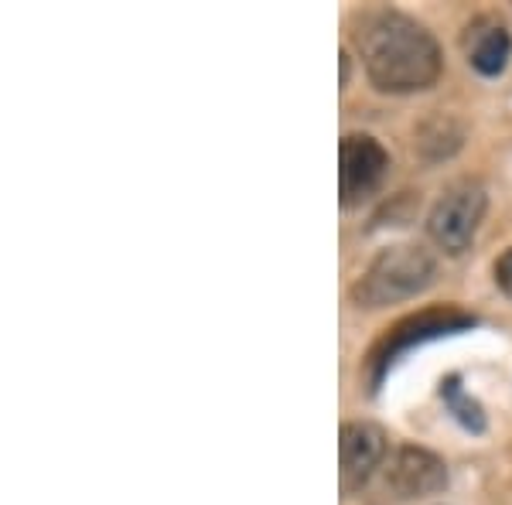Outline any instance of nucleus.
I'll return each instance as SVG.
<instances>
[{
    "label": "nucleus",
    "instance_id": "1",
    "mask_svg": "<svg viewBox=\"0 0 512 505\" xmlns=\"http://www.w3.org/2000/svg\"><path fill=\"white\" fill-rule=\"evenodd\" d=\"M352 45L379 93H420L441 76V48L434 35L400 11H362L352 28Z\"/></svg>",
    "mask_w": 512,
    "mask_h": 505
},
{
    "label": "nucleus",
    "instance_id": "2",
    "mask_svg": "<svg viewBox=\"0 0 512 505\" xmlns=\"http://www.w3.org/2000/svg\"><path fill=\"white\" fill-rule=\"evenodd\" d=\"M437 263L424 246L403 243L386 246L383 253L369 263V270L355 280L352 301L359 308H386V304L407 301L434 284Z\"/></svg>",
    "mask_w": 512,
    "mask_h": 505
},
{
    "label": "nucleus",
    "instance_id": "3",
    "mask_svg": "<svg viewBox=\"0 0 512 505\" xmlns=\"http://www.w3.org/2000/svg\"><path fill=\"white\" fill-rule=\"evenodd\" d=\"M472 325H475L472 314H465L458 308H431V311L414 314V318H403L400 325H393L386 331V335L373 345V352H369V362H366L369 389H376L379 379L393 369V362L400 359L403 352L414 349V345H424L441 335H454V331H465Z\"/></svg>",
    "mask_w": 512,
    "mask_h": 505
},
{
    "label": "nucleus",
    "instance_id": "4",
    "mask_svg": "<svg viewBox=\"0 0 512 505\" xmlns=\"http://www.w3.org/2000/svg\"><path fill=\"white\" fill-rule=\"evenodd\" d=\"M485 215V188L478 181H454L427 215V233L437 250L458 256L472 246Z\"/></svg>",
    "mask_w": 512,
    "mask_h": 505
},
{
    "label": "nucleus",
    "instance_id": "5",
    "mask_svg": "<svg viewBox=\"0 0 512 505\" xmlns=\"http://www.w3.org/2000/svg\"><path fill=\"white\" fill-rule=\"evenodd\" d=\"M338 192H342V205L352 209V205H362L369 195L383 185L386 168H390V154L379 144L376 137L369 134H349L342 137V147H338Z\"/></svg>",
    "mask_w": 512,
    "mask_h": 505
},
{
    "label": "nucleus",
    "instance_id": "6",
    "mask_svg": "<svg viewBox=\"0 0 512 505\" xmlns=\"http://www.w3.org/2000/svg\"><path fill=\"white\" fill-rule=\"evenodd\" d=\"M386 458V434L383 427L366 424V420H349L338 434V475H342V492L355 495L373 478V471Z\"/></svg>",
    "mask_w": 512,
    "mask_h": 505
},
{
    "label": "nucleus",
    "instance_id": "7",
    "mask_svg": "<svg viewBox=\"0 0 512 505\" xmlns=\"http://www.w3.org/2000/svg\"><path fill=\"white\" fill-rule=\"evenodd\" d=\"M386 485L393 488L396 499H424V495H434L448 485V465L427 447L403 444L393 454Z\"/></svg>",
    "mask_w": 512,
    "mask_h": 505
},
{
    "label": "nucleus",
    "instance_id": "8",
    "mask_svg": "<svg viewBox=\"0 0 512 505\" xmlns=\"http://www.w3.org/2000/svg\"><path fill=\"white\" fill-rule=\"evenodd\" d=\"M509 52H512V35H509L506 24L482 18L468 28L465 55L475 72H482V76H499L509 62Z\"/></svg>",
    "mask_w": 512,
    "mask_h": 505
},
{
    "label": "nucleus",
    "instance_id": "9",
    "mask_svg": "<svg viewBox=\"0 0 512 505\" xmlns=\"http://www.w3.org/2000/svg\"><path fill=\"white\" fill-rule=\"evenodd\" d=\"M441 400L448 403V410L454 413V420H458L461 427L482 434V430H485V410H482V403L472 400V396L461 389V376L444 379V383H441Z\"/></svg>",
    "mask_w": 512,
    "mask_h": 505
},
{
    "label": "nucleus",
    "instance_id": "10",
    "mask_svg": "<svg viewBox=\"0 0 512 505\" xmlns=\"http://www.w3.org/2000/svg\"><path fill=\"white\" fill-rule=\"evenodd\" d=\"M495 284H499L502 294L512 297V250H506L495 260Z\"/></svg>",
    "mask_w": 512,
    "mask_h": 505
}]
</instances>
